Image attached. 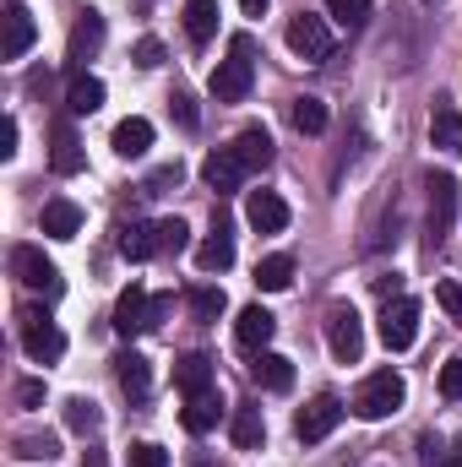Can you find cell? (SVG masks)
Instances as JSON below:
<instances>
[{
  "label": "cell",
  "mask_w": 462,
  "mask_h": 467,
  "mask_svg": "<svg viewBox=\"0 0 462 467\" xmlns=\"http://www.w3.org/2000/svg\"><path fill=\"white\" fill-rule=\"evenodd\" d=\"M267 163H272V136H267L261 125H245L229 147H218V152L202 163V180H207V191L229 196V191H239L250 174H261Z\"/></svg>",
  "instance_id": "6da1fadb"
},
{
  "label": "cell",
  "mask_w": 462,
  "mask_h": 467,
  "mask_svg": "<svg viewBox=\"0 0 462 467\" xmlns=\"http://www.w3.org/2000/svg\"><path fill=\"white\" fill-rule=\"evenodd\" d=\"M250 82H256V38L250 33H239L229 44V60H218V71H213V99L218 104H245L250 99Z\"/></svg>",
  "instance_id": "7a4b0ae2"
},
{
  "label": "cell",
  "mask_w": 462,
  "mask_h": 467,
  "mask_svg": "<svg viewBox=\"0 0 462 467\" xmlns=\"http://www.w3.org/2000/svg\"><path fill=\"white\" fill-rule=\"evenodd\" d=\"M403 397H408V386H403V375L397 369H375L359 391H353V413L364 419V424H381V419H392L397 408H403Z\"/></svg>",
  "instance_id": "3957f363"
},
{
  "label": "cell",
  "mask_w": 462,
  "mask_h": 467,
  "mask_svg": "<svg viewBox=\"0 0 462 467\" xmlns=\"http://www.w3.org/2000/svg\"><path fill=\"white\" fill-rule=\"evenodd\" d=\"M425 191H430V244H446L452 229H457V202H462L457 174H430Z\"/></svg>",
  "instance_id": "277c9868"
},
{
  "label": "cell",
  "mask_w": 462,
  "mask_h": 467,
  "mask_svg": "<svg viewBox=\"0 0 462 467\" xmlns=\"http://www.w3.org/2000/svg\"><path fill=\"white\" fill-rule=\"evenodd\" d=\"M11 272H16L22 288H33V294H44V299L60 294V272H55V261H49L38 244H11Z\"/></svg>",
  "instance_id": "5b68a950"
},
{
  "label": "cell",
  "mask_w": 462,
  "mask_h": 467,
  "mask_svg": "<svg viewBox=\"0 0 462 467\" xmlns=\"http://www.w3.org/2000/svg\"><path fill=\"white\" fill-rule=\"evenodd\" d=\"M327 348H332L338 364H359V353H364V321H359L353 305H332L327 310Z\"/></svg>",
  "instance_id": "8992f818"
},
{
  "label": "cell",
  "mask_w": 462,
  "mask_h": 467,
  "mask_svg": "<svg viewBox=\"0 0 462 467\" xmlns=\"http://www.w3.org/2000/svg\"><path fill=\"white\" fill-rule=\"evenodd\" d=\"M289 49L299 60H310V66L332 60V27H327V16H310V11L289 16Z\"/></svg>",
  "instance_id": "52a82bcc"
},
{
  "label": "cell",
  "mask_w": 462,
  "mask_h": 467,
  "mask_svg": "<svg viewBox=\"0 0 462 467\" xmlns=\"http://www.w3.org/2000/svg\"><path fill=\"white\" fill-rule=\"evenodd\" d=\"M419 337V299H386L381 310V343L392 353H408Z\"/></svg>",
  "instance_id": "ba28073f"
},
{
  "label": "cell",
  "mask_w": 462,
  "mask_h": 467,
  "mask_svg": "<svg viewBox=\"0 0 462 467\" xmlns=\"http://www.w3.org/2000/svg\"><path fill=\"white\" fill-rule=\"evenodd\" d=\"M338 424H343V402H338V397H316V402H305V408H299L294 435H299L305 446H316V441H327Z\"/></svg>",
  "instance_id": "9c48e42d"
},
{
  "label": "cell",
  "mask_w": 462,
  "mask_h": 467,
  "mask_svg": "<svg viewBox=\"0 0 462 467\" xmlns=\"http://www.w3.org/2000/svg\"><path fill=\"white\" fill-rule=\"evenodd\" d=\"M115 327L120 337H142V332H152V294L142 288V283H131L125 294L115 299Z\"/></svg>",
  "instance_id": "30bf717a"
},
{
  "label": "cell",
  "mask_w": 462,
  "mask_h": 467,
  "mask_svg": "<svg viewBox=\"0 0 462 467\" xmlns=\"http://www.w3.org/2000/svg\"><path fill=\"white\" fill-rule=\"evenodd\" d=\"M0 22H5V44H0V60H22V55L33 49V38H38V27H33V11H27L22 0H11V5L0 11Z\"/></svg>",
  "instance_id": "8fae6325"
},
{
  "label": "cell",
  "mask_w": 462,
  "mask_h": 467,
  "mask_svg": "<svg viewBox=\"0 0 462 467\" xmlns=\"http://www.w3.org/2000/svg\"><path fill=\"white\" fill-rule=\"evenodd\" d=\"M22 348H27V358H38V364H55V358L66 353V332H60L55 321H44V316H27Z\"/></svg>",
  "instance_id": "7c38bea8"
},
{
  "label": "cell",
  "mask_w": 462,
  "mask_h": 467,
  "mask_svg": "<svg viewBox=\"0 0 462 467\" xmlns=\"http://www.w3.org/2000/svg\"><path fill=\"white\" fill-rule=\"evenodd\" d=\"M272 332H278V316L261 310V305H245L239 321H234V343H239L245 353H261L267 343H272Z\"/></svg>",
  "instance_id": "4fadbf2b"
},
{
  "label": "cell",
  "mask_w": 462,
  "mask_h": 467,
  "mask_svg": "<svg viewBox=\"0 0 462 467\" xmlns=\"http://www.w3.org/2000/svg\"><path fill=\"white\" fill-rule=\"evenodd\" d=\"M245 218H250V229L256 234H283L289 229V202H283L278 191H250Z\"/></svg>",
  "instance_id": "5bb4252c"
},
{
  "label": "cell",
  "mask_w": 462,
  "mask_h": 467,
  "mask_svg": "<svg viewBox=\"0 0 462 467\" xmlns=\"http://www.w3.org/2000/svg\"><path fill=\"white\" fill-rule=\"evenodd\" d=\"M115 380H120V391H125L131 402H147V397H152V364H147L136 348H125L115 358Z\"/></svg>",
  "instance_id": "9a60e30c"
},
{
  "label": "cell",
  "mask_w": 462,
  "mask_h": 467,
  "mask_svg": "<svg viewBox=\"0 0 462 467\" xmlns=\"http://www.w3.org/2000/svg\"><path fill=\"white\" fill-rule=\"evenodd\" d=\"M49 169H55V174H66V180L88 169V152H82V136H77V130H71L66 119L55 125V147H49Z\"/></svg>",
  "instance_id": "2e32d148"
},
{
  "label": "cell",
  "mask_w": 462,
  "mask_h": 467,
  "mask_svg": "<svg viewBox=\"0 0 462 467\" xmlns=\"http://www.w3.org/2000/svg\"><path fill=\"white\" fill-rule=\"evenodd\" d=\"M250 380H256L261 391H289V386H294V364H289L283 353L261 348V353H250Z\"/></svg>",
  "instance_id": "e0dca14e"
},
{
  "label": "cell",
  "mask_w": 462,
  "mask_h": 467,
  "mask_svg": "<svg viewBox=\"0 0 462 467\" xmlns=\"http://www.w3.org/2000/svg\"><path fill=\"white\" fill-rule=\"evenodd\" d=\"M99 44H104V16H99V11H82V22L71 27V66L82 71V66L99 55Z\"/></svg>",
  "instance_id": "ac0fdd59"
},
{
  "label": "cell",
  "mask_w": 462,
  "mask_h": 467,
  "mask_svg": "<svg viewBox=\"0 0 462 467\" xmlns=\"http://www.w3.org/2000/svg\"><path fill=\"white\" fill-rule=\"evenodd\" d=\"M218 419H224V397H218V391L185 397V413H180V424H185L191 435H207V430H218Z\"/></svg>",
  "instance_id": "d6986e66"
},
{
  "label": "cell",
  "mask_w": 462,
  "mask_h": 467,
  "mask_svg": "<svg viewBox=\"0 0 462 467\" xmlns=\"http://www.w3.org/2000/svg\"><path fill=\"white\" fill-rule=\"evenodd\" d=\"M430 141L441 147V152H452V158H462V109L457 104H436V119H430Z\"/></svg>",
  "instance_id": "ffe728a7"
},
{
  "label": "cell",
  "mask_w": 462,
  "mask_h": 467,
  "mask_svg": "<svg viewBox=\"0 0 462 467\" xmlns=\"http://www.w3.org/2000/svg\"><path fill=\"white\" fill-rule=\"evenodd\" d=\"M174 386H180L185 397L213 391V358H207V353H185V358L174 364Z\"/></svg>",
  "instance_id": "44dd1931"
},
{
  "label": "cell",
  "mask_w": 462,
  "mask_h": 467,
  "mask_svg": "<svg viewBox=\"0 0 462 467\" xmlns=\"http://www.w3.org/2000/svg\"><path fill=\"white\" fill-rule=\"evenodd\" d=\"M218 33V0H185V38L202 49Z\"/></svg>",
  "instance_id": "7402d4cb"
},
{
  "label": "cell",
  "mask_w": 462,
  "mask_h": 467,
  "mask_svg": "<svg viewBox=\"0 0 462 467\" xmlns=\"http://www.w3.org/2000/svg\"><path fill=\"white\" fill-rule=\"evenodd\" d=\"M77 229H82V207L77 202H44V234L49 239H77Z\"/></svg>",
  "instance_id": "603a6c76"
},
{
  "label": "cell",
  "mask_w": 462,
  "mask_h": 467,
  "mask_svg": "<svg viewBox=\"0 0 462 467\" xmlns=\"http://www.w3.org/2000/svg\"><path fill=\"white\" fill-rule=\"evenodd\" d=\"M147 147H152V125L142 115H131V119L115 125V152L120 158H147Z\"/></svg>",
  "instance_id": "cb8c5ba5"
},
{
  "label": "cell",
  "mask_w": 462,
  "mask_h": 467,
  "mask_svg": "<svg viewBox=\"0 0 462 467\" xmlns=\"http://www.w3.org/2000/svg\"><path fill=\"white\" fill-rule=\"evenodd\" d=\"M196 266H202V272H229V266H234V239H229V229H224V223L202 239Z\"/></svg>",
  "instance_id": "d4e9b609"
},
{
  "label": "cell",
  "mask_w": 462,
  "mask_h": 467,
  "mask_svg": "<svg viewBox=\"0 0 462 467\" xmlns=\"http://www.w3.org/2000/svg\"><path fill=\"white\" fill-rule=\"evenodd\" d=\"M66 104H71V115H93V109H104V82H99V77H88V71H77V77H71Z\"/></svg>",
  "instance_id": "484cf974"
},
{
  "label": "cell",
  "mask_w": 462,
  "mask_h": 467,
  "mask_svg": "<svg viewBox=\"0 0 462 467\" xmlns=\"http://www.w3.org/2000/svg\"><path fill=\"white\" fill-rule=\"evenodd\" d=\"M294 283V255H267V261H256V288L261 294H283Z\"/></svg>",
  "instance_id": "4316f807"
},
{
  "label": "cell",
  "mask_w": 462,
  "mask_h": 467,
  "mask_svg": "<svg viewBox=\"0 0 462 467\" xmlns=\"http://www.w3.org/2000/svg\"><path fill=\"white\" fill-rule=\"evenodd\" d=\"M120 255L125 261H147V255H158V234L147 229V223H120Z\"/></svg>",
  "instance_id": "83f0119b"
},
{
  "label": "cell",
  "mask_w": 462,
  "mask_h": 467,
  "mask_svg": "<svg viewBox=\"0 0 462 467\" xmlns=\"http://www.w3.org/2000/svg\"><path fill=\"white\" fill-rule=\"evenodd\" d=\"M234 446L239 451H256L261 441H267V424H261V408H234V424H229Z\"/></svg>",
  "instance_id": "f1b7e54d"
},
{
  "label": "cell",
  "mask_w": 462,
  "mask_h": 467,
  "mask_svg": "<svg viewBox=\"0 0 462 467\" xmlns=\"http://www.w3.org/2000/svg\"><path fill=\"white\" fill-rule=\"evenodd\" d=\"M11 457H22V462H55L60 457V441L44 430V435H16L11 441Z\"/></svg>",
  "instance_id": "f546056e"
},
{
  "label": "cell",
  "mask_w": 462,
  "mask_h": 467,
  "mask_svg": "<svg viewBox=\"0 0 462 467\" xmlns=\"http://www.w3.org/2000/svg\"><path fill=\"white\" fill-rule=\"evenodd\" d=\"M185 305H191V316H196V321H218V316L229 310V299H224V288H213V283H202V288H191V294H185Z\"/></svg>",
  "instance_id": "4dcf8cb0"
},
{
  "label": "cell",
  "mask_w": 462,
  "mask_h": 467,
  "mask_svg": "<svg viewBox=\"0 0 462 467\" xmlns=\"http://www.w3.org/2000/svg\"><path fill=\"white\" fill-rule=\"evenodd\" d=\"M370 11H375V0H327V16H332L343 33H359V27L370 22Z\"/></svg>",
  "instance_id": "1f68e13d"
},
{
  "label": "cell",
  "mask_w": 462,
  "mask_h": 467,
  "mask_svg": "<svg viewBox=\"0 0 462 467\" xmlns=\"http://www.w3.org/2000/svg\"><path fill=\"white\" fill-rule=\"evenodd\" d=\"M289 119H294L299 136H321V130H327V104H321V99H294Z\"/></svg>",
  "instance_id": "d6a6232c"
},
{
  "label": "cell",
  "mask_w": 462,
  "mask_h": 467,
  "mask_svg": "<svg viewBox=\"0 0 462 467\" xmlns=\"http://www.w3.org/2000/svg\"><path fill=\"white\" fill-rule=\"evenodd\" d=\"M66 424H71L77 435H99L104 413H99V402H93V397H71V402H66Z\"/></svg>",
  "instance_id": "836d02e7"
},
{
  "label": "cell",
  "mask_w": 462,
  "mask_h": 467,
  "mask_svg": "<svg viewBox=\"0 0 462 467\" xmlns=\"http://www.w3.org/2000/svg\"><path fill=\"white\" fill-rule=\"evenodd\" d=\"M152 234H158V255H180V250L191 244V229H185L180 218H163V223H152Z\"/></svg>",
  "instance_id": "e575fe53"
},
{
  "label": "cell",
  "mask_w": 462,
  "mask_h": 467,
  "mask_svg": "<svg viewBox=\"0 0 462 467\" xmlns=\"http://www.w3.org/2000/svg\"><path fill=\"white\" fill-rule=\"evenodd\" d=\"M441 397L446 402H462V358H446L441 364Z\"/></svg>",
  "instance_id": "d590c367"
},
{
  "label": "cell",
  "mask_w": 462,
  "mask_h": 467,
  "mask_svg": "<svg viewBox=\"0 0 462 467\" xmlns=\"http://www.w3.org/2000/svg\"><path fill=\"white\" fill-rule=\"evenodd\" d=\"M169 185H180V163H163V169H152V180H147L142 191H147V196H163Z\"/></svg>",
  "instance_id": "8d00e7d4"
},
{
  "label": "cell",
  "mask_w": 462,
  "mask_h": 467,
  "mask_svg": "<svg viewBox=\"0 0 462 467\" xmlns=\"http://www.w3.org/2000/svg\"><path fill=\"white\" fill-rule=\"evenodd\" d=\"M131 467H169V457H163L152 441H136V446H131Z\"/></svg>",
  "instance_id": "74e56055"
},
{
  "label": "cell",
  "mask_w": 462,
  "mask_h": 467,
  "mask_svg": "<svg viewBox=\"0 0 462 467\" xmlns=\"http://www.w3.org/2000/svg\"><path fill=\"white\" fill-rule=\"evenodd\" d=\"M136 66H142V71H158V66H163V44H158V38H142V44H136Z\"/></svg>",
  "instance_id": "f35d334b"
},
{
  "label": "cell",
  "mask_w": 462,
  "mask_h": 467,
  "mask_svg": "<svg viewBox=\"0 0 462 467\" xmlns=\"http://www.w3.org/2000/svg\"><path fill=\"white\" fill-rule=\"evenodd\" d=\"M436 299H441V310H446L452 321H462V283H441Z\"/></svg>",
  "instance_id": "ab89813d"
},
{
  "label": "cell",
  "mask_w": 462,
  "mask_h": 467,
  "mask_svg": "<svg viewBox=\"0 0 462 467\" xmlns=\"http://www.w3.org/2000/svg\"><path fill=\"white\" fill-rule=\"evenodd\" d=\"M16 408H44V380H16Z\"/></svg>",
  "instance_id": "60d3db41"
},
{
  "label": "cell",
  "mask_w": 462,
  "mask_h": 467,
  "mask_svg": "<svg viewBox=\"0 0 462 467\" xmlns=\"http://www.w3.org/2000/svg\"><path fill=\"white\" fill-rule=\"evenodd\" d=\"M174 119H180V125H185V130H196V99H191V93H174Z\"/></svg>",
  "instance_id": "b9f144b4"
},
{
  "label": "cell",
  "mask_w": 462,
  "mask_h": 467,
  "mask_svg": "<svg viewBox=\"0 0 462 467\" xmlns=\"http://www.w3.org/2000/svg\"><path fill=\"white\" fill-rule=\"evenodd\" d=\"M174 316V294H152V327H163Z\"/></svg>",
  "instance_id": "7bdbcfd3"
},
{
  "label": "cell",
  "mask_w": 462,
  "mask_h": 467,
  "mask_svg": "<svg viewBox=\"0 0 462 467\" xmlns=\"http://www.w3.org/2000/svg\"><path fill=\"white\" fill-rule=\"evenodd\" d=\"M0 158H16V119L5 115V125H0Z\"/></svg>",
  "instance_id": "ee69618b"
},
{
  "label": "cell",
  "mask_w": 462,
  "mask_h": 467,
  "mask_svg": "<svg viewBox=\"0 0 462 467\" xmlns=\"http://www.w3.org/2000/svg\"><path fill=\"white\" fill-rule=\"evenodd\" d=\"M239 5H245L250 16H261V11H267V0H239Z\"/></svg>",
  "instance_id": "f6af8a7d"
},
{
  "label": "cell",
  "mask_w": 462,
  "mask_h": 467,
  "mask_svg": "<svg viewBox=\"0 0 462 467\" xmlns=\"http://www.w3.org/2000/svg\"><path fill=\"white\" fill-rule=\"evenodd\" d=\"M446 467H462V457H446Z\"/></svg>",
  "instance_id": "bcb514c9"
}]
</instances>
